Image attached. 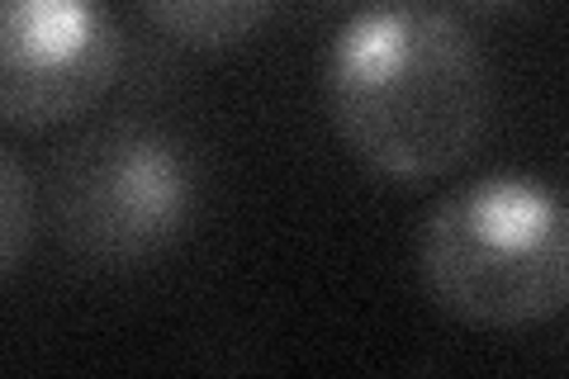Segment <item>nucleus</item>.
Masks as SVG:
<instances>
[{"label":"nucleus","instance_id":"obj_5","mask_svg":"<svg viewBox=\"0 0 569 379\" xmlns=\"http://www.w3.org/2000/svg\"><path fill=\"white\" fill-rule=\"evenodd\" d=\"M138 6L167 39L200 52H223L252 39L280 10V0H138Z\"/></svg>","mask_w":569,"mask_h":379},{"label":"nucleus","instance_id":"obj_4","mask_svg":"<svg viewBox=\"0 0 569 379\" xmlns=\"http://www.w3.org/2000/svg\"><path fill=\"white\" fill-rule=\"evenodd\" d=\"M123 33L104 0H0V119L58 129L110 96Z\"/></svg>","mask_w":569,"mask_h":379},{"label":"nucleus","instance_id":"obj_2","mask_svg":"<svg viewBox=\"0 0 569 379\" xmlns=\"http://www.w3.org/2000/svg\"><path fill=\"white\" fill-rule=\"evenodd\" d=\"M418 276L456 322L537 328L569 309V200L531 176L470 180L427 213Z\"/></svg>","mask_w":569,"mask_h":379},{"label":"nucleus","instance_id":"obj_3","mask_svg":"<svg viewBox=\"0 0 569 379\" xmlns=\"http://www.w3.org/2000/svg\"><path fill=\"white\" fill-rule=\"evenodd\" d=\"M48 205L62 251L81 266H148L194 223V157L157 123H104L58 152Z\"/></svg>","mask_w":569,"mask_h":379},{"label":"nucleus","instance_id":"obj_6","mask_svg":"<svg viewBox=\"0 0 569 379\" xmlns=\"http://www.w3.org/2000/svg\"><path fill=\"white\" fill-rule=\"evenodd\" d=\"M0 195H6V223H0V270L6 280L20 276L29 232H33V190L20 148H0Z\"/></svg>","mask_w":569,"mask_h":379},{"label":"nucleus","instance_id":"obj_7","mask_svg":"<svg viewBox=\"0 0 569 379\" xmlns=\"http://www.w3.org/2000/svg\"><path fill=\"white\" fill-rule=\"evenodd\" d=\"M456 6H466V10H512V6H522V0H456Z\"/></svg>","mask_w":569,"mask_h":379},{"label":"nucleus","instance_id":"obj_1","mask_svg":"<svg viewBox=\"0 0 569 379\" xmlns=\"http://www.w3.org/2000/svg\"><path fill=\"white\" fill-rule=\"evenodd\" d=\"M323 110L347 152L399 186L466 167L489 129L485 48L451 10L380 0L323 52Z\"/></svg>","mask_w":569,"mask_h":379}]
</instances>
